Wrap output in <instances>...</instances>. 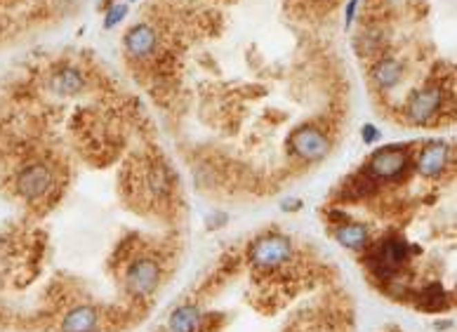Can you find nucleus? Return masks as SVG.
Returning a JSON list of instances; mask_svg holds the SVG:
<instances>
[{"label": "nucleus", "instance_id": "nucleus-21", "mask_svg": "<svg viewBox=\"0 0 457 332\" xmlns=\"http://www.w3.org/2000/svg\"><path fill=\"white\" fill-rule=\"evenodd\" d=\"M302 208V200H285L283 210H300Z\"/></svg>", "mask_w": 457, "mask_h": 332}, {"label": "nucleus", "instance_id": "nucleus-7", "mask_svg": "<svg viewBox=\"0 0 457 332\" xmlns=\"http://www.w3.org/2000/svg\"><path fill=\"white\" fill-rule=\"evenodd\" d=\"M443 106V88L441 85H427L420 92L410 97L408 106H405V116L415 125H427L441 113Z\"/></svg>", "mask_w": 457, "mask_h": 332}, {"label": "nucleus", "instance_id": "nucleus-8", "mask_svg": "<svg viewBox=\"0 0 457 332\" xmlns=\"http://www.w3.org/2000/svg\"><path fill=\"white\" fill-rule=\"evenodd\" d=\"M448 160H450V146L443 144V141H434V144H427L422 148L420 158H417V173L434 179V177L445 173Z\"/></svg>", "mask_w": 457, "mask_h": 332}, {"label": "nucleus", "instance_id": "nucleus-12", "mask_svg": "<svg viewBox=\"0 0 457 332\" xmlns=\"http://www.w3.org/2000/svg\"><path fill=\"white\" fill-rule=\"evenodd\" d=\"M377 191V182L370 175H365L363 170H358L356 175L347 177L342 182L340 191H337V198L340 200H365L370 198Z\"/></svg>", "mask_w": 457, "mask_h": 332}, {"label": "nucleus", "instance_id": "nucleus-5", "mask_svg": "<svg viewBox=\"0 0 457 332\" xmlns=\"http://www.w3.org/2000/svg\"><path fill=\"white\" fill-rule=\"evenodd\" d=\"M161 262L153 260V257H137L133 264H128L125 271V285H128V293L135 300H144V297L156 293V288L161 285Z\"/></svg>", "mask_w": 457, "mask_h": 332}, {"label": "nucleus", "instance_id": "nucleus-16", "mask_svg": "<svg viewBox=\"0 0 457 332\" xmlns=\"http://www.w3.org/2000/svg\"><path fill=\"white\" fill-rule=\"evenodd\" d=\"M203 320V313L193 304H182L170 316V332H196Z\"/></svg>", "mask_w": 457, "mask_h": 332}, {"label": "nucleus", "instance_id": "nucleus-15", "mask_svg": "<svg viewBox=\"0 0 457 332\" xmlns=\"http://www.w3.org/2000/svg\"><path fill=\"white\" fill-rule=\"evenodd\" d=\"M50 85H52V90L57 95H78L85 88V78L78 68L64 66L55 73Z\"/></svg>", "mask_w": 457, "mask_h": 332}, {"label": "nucleus", "instance_id": "nucleus-13", "mask_svg": "<svg viewBox=\"0 0 457 332\" xmlns=\"http://www.w3.org/2000/svg\"><path fill=\"white\" fill-rule=\"evenodd\" d=\"M335 240L342 248L363 250L370 243V228L365 224H358V222H347V224H340L335 228Z\"/></svg>", "mask_w": 457, "mask_h": 332}, {"label": "nucleus", "instance_id": "nucleus-6", "mask_svg": "<svg viewBox=\"0 0 457 332\" xmlns=\"http://www.w3.org/2000/svg\"><path fill=\"white\" fill-rule=\"evenodd\" d=\"M290 148H293L295 156H300L307 163H313V160L328 156L330 139L323 130L313 128V125H304V128H297L290 135Z\"/></svg>", "mask_w": 457, "mask_h": 332}, {"label": "nucleus", "instance_id": "nucleus-9", "mask_svg": "<svg viewBox=\"0 0 457 332\" xmlns=\"http://www.w3.org/2000/svg\"><path fill=\"white\" fill-rule=\"evenodd\" d=\"M156 45H158L156 31H153V26L144 24V21H142V24H135L128 33H125V48H128L130 55L139 57V59L151 57L153 52H156Z\"/></svg>", "mask_w": 457, "mask_h": 332}, {"label": "nucleus", "instance_id": "nucleus-3", "mask_svg": "<svg viewBox=\"0 0 457 332\" xmlns=\"http://www.w3.org/2000/svg\"><path fill=\"white\" fill-rule=\"evenodd\" d=\"M55 188V173L48 163H28L14 177V191L28 203H36Z\"/></svg>", "mask_w": 457, "mask_h": 332}, {"label": "nucleus", "instance_id": "nucleus-2", "mask_svg": "<svg viewBox=\"0 0 457 332\" xmlns=\"http://www.w3.org/2000/svg\"><path fill=\"white\" fill-rule=\"evenodd\" d=\"M410 151L403 146H385L370 156L368 163L363 165V173L370 175L375 182H391L401 179L410 170Z\"/></svg>", "mask_w": 457, "mask_h": 332}, {"label": "nucleus", "instance_id": "nucleus-20", "mask_svg": "<svg viewBox=\"0 0 457 332\" xmlns=\"http://www.w3.org/2000/svg\"><path fill=\"white\" fill-rule=\"evenodd\" d=\"M356 8H358V0H349V5H347V26H351L353 24V12H356Z\"/></svg>", "mask_w": 457, "mask_h": 332}, {"label": "nucleus", "instance_id": "nucleus-10", "mask_svg": "<svg viewBox=\"0 0 457 332\" xmlns=\"http://www.w3.org/2000/svg\"><path fill=\"white\" fill-rule=\"evenodd\" d=\"M101 318H99V311L95 306H76L61 318V325L59 330L61 332H97L99 328Z\"/></svg>", "mask_w": 457, "mask_h": 332}, {"label": "nucleus", "instance_id": "nucleus-11", "mask_svg": "<svg viewBox=\"0 0 457 332\" xmlns=\"http://www.w3.org/2000/svg\"><path fill=\"white\" fill-rule=\"evenodd\" d=\"M410 300H415V306L420 309V311H427V313L445 311V309L453 304V300H450V295L443 290L441 283H429V285H425L422 290L413 293V297H410Z\"/></svg>", "mask_w": 457, "mask_h": 332}, {"label": "nucleus", "instance_id": "nucleus-19", "mask_svg": "<svg viewBox=\"0 0 457 332\" xmlns=\"http://www.w3.org/2000/svg\"><path fill=\"white\" fill-rule=\"evenodd\" d=\"M361 135H363V141H365V144H375V141L380 139V130H377L375 125H363Z\"/></svg>", "mask_w": 457, "mask_h": 332}, {"label": "nucleus", "instance_id": "nucleus-1", "mask_svg": "<svg viewBox=\"0 0 457 332\" xmlns=\"http://www.w3.org/2000/svg\"><path fill=\"white\" fill-rule=\"evenodd\" d=\"M410 253H413V248H410L401 236H393L391 233V236L382 238L380 243L365 255V266H368V271L373 273L375 280L387 285L389 280L401 276V271L410 262Z\"/></svg>", "mask_w": 457, "mask_h": 332}, {"label": "nucleus", "instance_id": "nucleus-14", "mask_svg": "<svg viewBox=\"0 0 457 332\" xmlns=\"http://www.w3.org/2000/svg\"><path fill=\"white\" fill-rule=\"evenodd\" d=\"M373 78L382 90L396 88L403 80V64L398 59H393V57H382L373 66Z\"/></svg>", "mask_w": 457, "mask_h": 332}, {"label": "nucleus", "instance_id": "nucleus-4", "mask_svg": "<svg viewBox=\"0 0 457 332\" xmlns=\"http://www.w3.org/2000/svg\"><path fill=\"white\" fill-rule=\"evenodd\" d=\"M250 264L262 271H271L293 260V243L285 236H264L250 245Z\"/></svg>", "mask_w": 457, "mask_h": 332}, {"label": "nucleus", "instance_id": "nucleus-18", "mask_svg": "<svg viewBox=\"0 0 457 332\" xmlns=\"http://www.w3.org/2000/svg\"><path fill=\"white\" fill-rule=\"evenodd\" d=\"M125 14H128V8H125V5H111V10L106 12V19H104V28L118 26L125 19Z\"/></svg>", "mask_w": 457, "mask_h": 332}, {"label": "nucleus", "instance_id": "nucleus-22", "mask_svg": "<svg viewBox=\"0 0 457 332\" xmlns=\"http://www.w3.org/2000/svg\"><path fill=\"white\" fill-rule=\"evenodd\" d=\"M133 3H135V0H133Z\"/></svg>", "mask_w": 457, "mask_h": 332}, {"label": "nucleus", "instance_id": "nucleus-17", "mask_svg": "<svg viewBox=\"0 0 457 332\" xmlns=\"http://www.w3.org/2000/svg\"><path fill=\"white\" fill-rule=\"evenodd\" d=\"M356 48L361 57H375L382 52V48H385V40H382V33L375 31V28H370V31H363L361 36L356 40Z\"/></svg>", "mask_w": 457, "mask_h": 332}]
</instances>
